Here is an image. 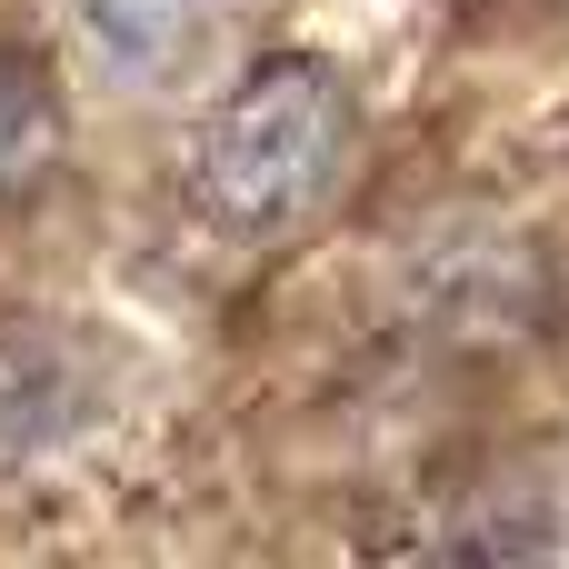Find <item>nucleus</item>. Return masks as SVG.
<instances>
[{
  "instance_id": "f257e3e1",
  "label": "nucleus",
  "mask_w": 569,
  "mask_h": 569,
  "mask_svg": "<svg viewBox=\"0 0 569 569\" xmlns=\"http://www.w3.org/2000/svg\"><path fill=\"white\" fill-rule=\"evenodd\" d=\"M350 160H360V120L340 70L260 60L190 140V210L230 250H280L350 190Z\"/></svg>"
},
{
  "instance_id": "f03ea898",
  "label": "nucleus",
  "mask_w": 569,
  "mask_h": 569,
  "mask_svg": "<svg viewBox=\"0 0 569 569\" xmlns=\"http://www.w3.org/2000/svg\"><path fill=\"white\" fill-rule=\"evenodd\" d=\"M550 310V260L530 250V230L470 210L450 230H430L410 250V320L440 350H520Z\"/></svg>"
},
{
  "instance_id": "7ed1b4c3",
  "label": "nucleus",
  "mask_w": 569,
  "mask_h": 569,
  "mask_svg": "<svg viewBox=\"0 0 569 569\" xmlns=\"http://www.w3.org/2000/svg\"><path fill=\"white\" fill-rule=\"evenodd\" d=\"M80 410V360L40 320H0V460H30Z\"/></svg>"
},
{
  "instance_id": "20e7f679",
  "label": "nucleus",
  "mask_w": 569,
  "mask_h": 569,
  "mask_svg": "<svg viewBox=\"0 0 569 569\" xmlns=\"http://www.w3.org/2000/svg\"><path fill=\"white\" fill-rule=\"evenodd\" d=\"M50 160H60V90L40 60L0 50V210L30 200L50 180Z\"/></svg>"
},
{
  "instance_id": "39448f33",
  "label": "nucleus",
  "mask_w": 569,
  "mask_h": 569,
  "mask_svg": "<svg viewBox=\"0 0 569 569\" xmlns=\"http://www.w3.org/2000/svg\"><path fill=\"white\" fill-rule=\"evenodd\" d=\"M70 10H80V40L110 70H170L210 20V0H70Z\"/></svg>"
}]
</instances>
